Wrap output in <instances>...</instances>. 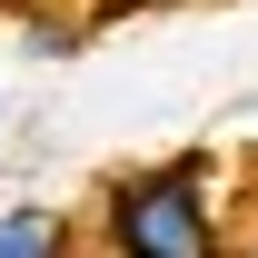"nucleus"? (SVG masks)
I'll return each instance as SVG.
<instances>
[{
	"label": "nucleus",
	"mask_w": 258,
	"mask_h": 258,
	"mask_svg": "<svg viewBox=\"0 0 258 258\" xmlns=\"http://www.w3.org/2000/svg\"><path fill=\"white\" fill-rule=\"evenodd\" d=\"M99 258H228V209L209 159H149L99 189Z\"/></svg>",
	"instance_id": "1"
},
{
	"label": "nucleus",
	"mask_w": 258,
	"mask_h": 258,
	"mask_svg": "<svg viewBox=\"0 0 258 258\" xmlns=\"http://www.w3.org/2000/svg\"><path fill=\"white\" fill-rule=\"evenodd\" d=\"M0 258H80V228H70V209H50V199L0 209Z\"/></svg>",
	"instance_id": "2"
},
{
	"label": "nucleus",
	"mask_w": 258,
	"mask_h": 258,
	"mask_svg": "<svg viewBox=\"0 0 258 258\" xmlns=\"http://www.w3.org/2000/svg\"><path fill=\"white\" fill-rule=\"evenodd\" d=\"M109 10H149V0H109Z\"/></svg>",
	"instance_id": "3"
}]
</instances>
